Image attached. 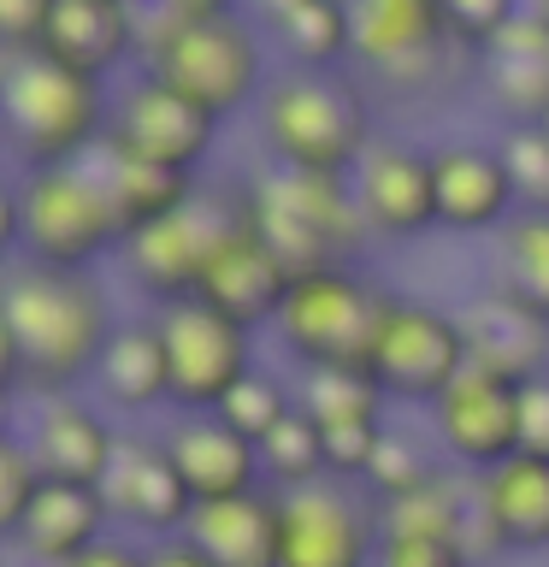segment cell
Listing matches in <instances>:
<instances>
[{
	"label": "cell",
	"instance_id": "cell-1",
	"mask_svg": "<svg viewBox=\"0 0 549 567\" xmlns=\"http://www.w3.org/2000/svg\"><path fill=\"white\" fill-rule=\"evenodd\" d=\"M118 331L113 296L95 272H60L24 255L7 260L0 284V384L48 402L95 384V367Z\"/></svg>",
	"mask_w": 549,
	"mask_h": 567
},
{
	"label": "cell",
	"instance_id": "cell-2",
	"mask_svg": "<svg viewBox=\"0 0 549 567\" xmlns=\"http://www.w3.org/2000/svg\"><path fill=\"white\" fill-rule=\"evenodd\" d=\"M0 106H7V148L18 172L71 166L101 154L113 95L48 53H0Z\"/></svg>",
	"mask_w": 549,
	"mask_h": 567
},
{
	"label": "cell",
	"instance_id": "cell-3",
	"mask_svg": "<svg viewBox=\"0 0 549 567\" xmlns=\"http://www.w3.org/2000/svg\"><path fill=\"white\" fill-rule=\"evenodd\" d=\"M142 71L172 83L177 95L207 106L213 118H230L266 95V30L248 12L237 18H166L142 7Z\"/></svg>",
	"mask_w": 549,
	"mask_h": 567
},
{
	"label": "cell",
	"instance_id": "cell-4",
	"mask_svg": "<svg viewBox=\"0 0 549 567\" xmlns=\"http://www.w3.org/2000/svg\"><path fill=\"white\" fill-rule=\"evenodd\" d=\"M7 243L12 255L60 272H95L106 255L118 260L124 230L113 219L95 154L71 166L18 172V184L7 189Z\"/></svg>",
	"mask_w": 549,
	"mask_h": 567
},
{
	"label": "cell",
	"instance_id": "cell-5",
	"mask_svg": "<svg viewBox=\"0 0 549 567\" xmlns=\"http://www.w3.org/2000/svg\"><path fill=\"white\" fill-rule=\"evenodd\" d=\"M260 142L272 166L349 177L372 148V106L349 71H283L260 95Z\"/></svg>",
	"mask_w": 549,
	"mask_h": 567
},
{
	"label": "cell",
	"instance_id": "cell-6",
	"mask_svg": "<svg viewBox=\"0 0 549 567\" xmlns=\"http://www.w3.org/2000/svg\"><path fill=\"white\" fill-rule=\"evenodd\" d=\"M390 308L396 290L372 284L361 266H319L290 278L272 331L301 372H372Z\"/></svg>",
	"mask_w": 549,
	"mask_h": 567
},
{
	"label": "cell",
	"instance_id": "cell-7",
	"mask_svg": "<svg viewBox=\"0 0 549 567\" xmlns=\"http://www.w3.org/2000/svg\"><path fill=\"white\" fill-rule=\"evenodd\" d=\"M248 213H255V230L272 243V255L290 266V278L319 272V266H354L372 243L361 195L349 177L331 172L266 166L248 184Z\"/></svg>",
	"mask_w": 549,
	"mask_h": 567
},
{
	"label": "cell",
	"instance_id": "cell-8",
	"mask_svg": "<svg viewBox=\"0 0 549 567\" xmlns=\"http://www.w3.org/2000/svg\"><path fill=\"white\" fill-rule=\"evenodd\" d=\"M248 225V184H219V177H201V189L189 195L172 219H159L136 237H124L118 266L131 278V290L142 301L159 308H177V301L201 296L207 266L219 260V248Z\"/></svg>",
	"mask_w": 549,
	"mask_h": 567
},
{
	"label": "cell",
	"instance_id": "cell-9",
	"mask_svg": "<svg viewBox=\"0 0 549 567\" xmlns=\"http://www.w3.org/2000/svg\"><path fill=\"white\" fill-rule=\"evenodd\" d=\"M283 496L278 567H379L384 508L354 478H319Z\"/></svg>",
	"mask_w": 549,
	"mask_h": 567
},
{
	"label": "cell",
	"instance_id": "cell-10",
	"mask_svg": "<svg viewBox=\"0 0 549 567\" xmlns=\"http://www.w3.org/2000/svg\"><path fill=\"white\" fill-rule=\"evenodd\" d=\"M219 142V118L189 95H177L172 83H159L154 71H131L124 89L113 95V124H106V154L142 159V166H166L184 177H201Z\"/></svg>",
	"mask_w": 549,
	"mask_h": 567
},
{
	"label": "cell",
	"instance_id": "cell-11",
	"mask_svg": "<svg viewBox=\"0 0 549 567\" xmlns=\"http://www.w3.org/2000/svg\"><path fill=\"white\" fill-rule=\"evenodd\" d=\"M172 361V408L177 414H219L225 396L255 372V331L242 319L219 313L213 301H177L159 308Z\"/></svg>",
	"mask_w": 549,
	"mask_h": 567
},
{
	"label": "cell",
	"instance_id": "cell-12",
	"mask_svg": "<svg viewBox=\"0 0 549 567\" xmlns=\"http://www.w3.org/2000/svg\"><path fill=\"white\" fill-rule=\"evenodd\" d=\"M467 367L473 354H467V337H460V319L449 308H432V301L396 296L379 354H372V379H379L384 396L402 408H437L443 390Z\"/></svg>",
	"mask_w": 549,
	"mask_h": 567
},
{
	"label": "cell",
	"instance_id": "cell-13",
	"mask_svg": "<svg viewBox=\"0 0 549 567\" xmlns=\"http://www.w3.org/2000/svg\"><path fill=\"white\" fill-rule=\"evenodd\" d=\"M349 12H354V65L390 89H419L455 53L443 0H349Z\"/></svg>",
	"mask_w": 549,
	"mask_h": 567
},
{
	"label": "cell",
	"instance_id": "cell-14",
	"mask_svg": "<svg viewBox=\"0 0 549 567\" xmlns=\"http://www.w3.org/2000/svg\"><path fill=\"white\" fill-rule=\"evenodd\" d=\"M432 432L449 467L485 478L490 467L520 455V384L503 372L467 367L432 408Z\"/></svg>",
	"mask_w": 549,
	"mask_h": 567
},
{
	"label": "cell",
	"instance_id": "cell-15",
	"mask_svg": "<svg viewBox=\"0 0 549 567\" xmlns=\"http://www.w3.org/2000/svg\"><path fill=\"white\" fill-rule=\"evenodd\" d=\"M354 195H361V213L372 225V243H419L425 230L437 225V159L432 148H414V142L379 136L361 154V166L349 172Z\"/></svg>",
	"mask_w": 549,
	"mask_h": 567
},
{
	"label": "cell",
	"instance_id": "cell-16",
	"mask_svg": "<svg viewBox=\"0 0 549 567\" xmlns=\"http://www.w3.org/2000/svg\"><path fill=\"white\" fill-rule=\"evenodd\" d=\"M101 496L113 508V532H131L142 544L184 538L189 514H195V496L184 485V473L172 467L166 437H142V432H124Z\"/></svg>",
	"mask_w": 549,
	"mask_h": 567
},
{
	"label": "cell",
	"instance_id": "cell-17",
	"mask_svg": "<svg viewBox=\"0 0 549 567\" xmlns=\"http://www.w3.org/2000/svg\"><path fill=\"white\" fill-rule=\"evenodd\" d=\"M18 432H24L30 455L42 461V473L53 485H89V491L106 485V473H113V461H118V443H124L113 414H106L101 402H89L83 390L77 396L35 402V414L18 425Z\"/></svg>",
	"mask_w": 549,
	"mask_h": 567
},
{
	"label": "cell",
	"instance_id": "cell-18",
	"mask_svg": "<svg viewBox=\"0 0 549 567\" xmlns=\"http://www.w3.org/2000/svg\"><path fill=\"white\" fill-rule=\"evenodd\" d=\"M159 437L195 503H225V496H248L266 485L260 443L242 437L225 414H177Z\"/></svg>",
	"mask_w": 549,
	"mask_h": 567
},
{
	"label": "cell",
	"instance_id": "cell-19",
	"mask_svg": "<svg viewBox=\"0 0 549 567\" xmlns=\"http://www.w3.org/2000/svg\"><path fill=\"white\" fill-rule=\"evenodd\" d=\"M432 159H437V225L443 230L485 237V230H503L520 213V195H514V177L496 142H443V148H432Z\"/></svg>",
	"mask_w": 549,
	"mask_h": 567
},
{
	"label": "cell",
	"instance_id": "cell-20",
	"mask_svg": "<svg viewBox=\"0 0 549 567\" xmlns=\"http://www.w3.org/2000/svg\"><path fill=\"white\" fill-rule=\"evenodd\" d=\"M142 30H148V18L136 0H60L42 53L106 83L142 53Z\"/></svg>",
	"mask_w": 549,
	"mask_h": 567
},
{
	"label": "cell",
	"instance_id": "cell-21",
	"mask_svg": "<svg viewBox=\"0 0 549 567\" xmlns=\"http://www.w3.org/2000/svg\"><path fill=\"white\" fill-rule=\"evenodd\" d=\"M478 89L503 124H543L549 118V18L520 12L496 42L478 53Z\"/></svg>",
	"mask_w": 549,
	"mask_h": 567
},
{
	"label": "cell",
	"instance_id": "cell-22",
	"mask_svg": "<svg viewBox=\"0 0 549 567\" xmlns=\"http://www.w3.org/2000/svg\"><path fill=\"white\" fill-rule=\"evenodd\" d=\"M455 319H460V337H467L473 367L503 372L514 384H531L538 372H549V319L538 308H526L520 296L490 284L485 296L455 308Z\"/></svg>",
	"mask_w": 549,
	"mask_h": 567
},
{
	"label": "cell",
	"instance_id": "cell-23",
	"mask_svg": "<svg viewBox=\"0 0 549 567\" xmlns=\"http://www.w3.org/2000/svg\"><path fill=\"white\" fill-rule=\"evenodd\" d=\"M95 402L118 420H142L148 408L172 402V361H166V331L159 313L118 319L113 343L95 367Z\"/></svg>",
	"mask_w": 549,
	"mask_h": 567
},
{
	"label": "cell",
	"instance_id": "cell-24",
	"mask_svg": "<svg viewBox=\"0 0 549 567\" xmlns=\"http://www.w3.org/2000/svg\"><path fill=\"white\" fill-rule=\"evenodd\" d=\"M283 296H290V266L272 255V243L255 230V213H248V225L219 248V260L207 266L201 278V301H213L219 313L242 319L248 331L272 326Z\"/></svg>",
	"mask_w": 549,
	"mask_h": 567
},
{
	"label": "cell",
	"instance_id": "cell-25",
	"mask_svg": "<svg viewBox=\"0 0 549 567\" xmlns=\"http://www.w3.org/2000/svg\"><path fill=\"white\" fill-rule=\"evenodd\" d=\"M106 532H113V508H106L101 491L89 485H42V496L30 503L24 526L12 532V549L24 556L30 567H65L77 561L83 549H95Z\"/></svg>",
	"mask_w": 549,
	"mask_h": 567
},
{
	"label": "cell",
	"instance_id": "cell-26",
	"mask_svg": "<svg viewBox=\"0 0 549 567\" xmlns=\"http://www.w3.org/2000/svg\"><path fill=\"white\" fill-rule=\"evenodd\" d=\"M189 538L219 567H278L283 496L272 485H260L248 496H225V503H195Z\"/></svg>",
	"mask_w": 549,
	"mask_h": 567
},
{
	"label": "cell",
	"instance_id": "cell-27",
	"mask_svg": "<svg viewBox=\"0 0 549 567\" xmlns=\"http://www.w3.org/2000/svg\"><path fill=\"white\" fill-rule=\"evenodd\" d=\"M478 508H485V520L508 556L549 549V461L514 455L503 467H490L478 478Z\"/></svg>",
	"mask_w": 549,
	"mask_h": 567
},
{
	"label": "cell",
	"instance_id": "cell-28",
	"mask_svg": "<svg viewBox=\"0 0 549 567\" xmlns=\"http://www.w3.org/2000/svg\"><path fill=\"white\" fill-rule=\"evenodd\" d=\"M95 166H101L106 202H113V219H118L124 237L172 219V213L201 189V177H184V172H166V166H142V159H124V154H106V148L95 154Z\"/></svg>",
	"mask_w": 549,
	"mask_h": 567
},
{
	"label": "cell",
	"instance_id": "cell-29",
	"mask_svg": "<svg viewBox=\"0 0 549 567\" xmlns=\"http://www.w3.org/2000/svg\"><path fill=\"white\" fill-rule=\"evenodd\" d=\"M478 508V478L460 467H443L425 478L419 491H407L402 503H384V532H419V538H460Z\"/></svg>",
	"mask_w": 549,
	"mask_h": 567
},
{
	"label": "cell",
	"instance_id": "cell-30",
	"mask_svg": "<svg viewBox=\"0 0 549 567\" xmlns=\"http://www.w3.org/2000/svg\"><path fill=\"white\" fill-rule=\"evenodd\" d=\"M272 42L290 53L296 71H343L354 60V12L349 0H308L272 30Z\"/></svg>",
	"mask_w": 549,
	"mask_h": 567
},
{
	"label": "cell",
	"instance_id": "cell-31",
	"mask_svg": "<svg viewBox=\"0 0 549 567\" xmlns=\"http://www.w3.org/2000/svg\"><path fill=\"white\" fill-rule=\"evenodd\" d=\"M496 290L549 319V213H514L496 230Z\"/></svg>",
	"mask_w": 549,
	"mask_h": 567
},
{
	"label": "cell",
	"instance_id": "cell-32",
	"mask_svg": "<svg viewBox=\"0 0 549 567\" xmlns=\"http://www.w3.org/2000/svg\"><path fill=\"white\" fill-rule=\"evenodd\" d=\"M296 408L308 420H319L325 432H336V425H384L390 396L379 390L372 372H301Z\"/></svg>",
	"mask_w": 549,
	"mask_h": 567
},
{
	"label": "cell",
	"instance_id": "cell-33",
	"mask_svg": "<svg viewBox=\"0 0 549 567\" xmlns=\"http://www.w3.org/2000/svg\"><path fill=\"white\" fill-rule=\"evenodd\" d=\"M260 467H266V485L272 491H301V485H319L331 478V450H325V425L308 420L296 408L278 432L260 437Z\"/></svg>",
	"mask_w": 549,
	"mask_h": 567
},
{
	"label": "cell",
	"instance_id": "cell-34",
	"mask_svg": "<svg viewBox=\"0 0 549 567\" xmlns=\"http://www.w3.org/2000/svg\"><path fill=\"white\" fill-rule=\"evenodd\" d=\"M219 414H225L230 425H237L242 437H255V443H260L266 432H278V425L296 414V384H283L278 372L255 367V372H248V379L225 396Z\"/></svg>",
	"mask_w": 549,
	"mask_h": 567
},
{
	"label": "cell",
	"instance_id": "cell-35",
	"mask_svg": "<svg viewBox=\"0 0 549 567\" xmlns=\"http://www.w3.org/2000/svg\"><path fill=\"white\" fill-rule=\"evenodd\" d=\"M496 148H503V166L514 177L520 213H549V131L543 124H503Z\"/></svg>",
	"mask_w": 549,
	"mask_h": 567
},
{
	"label": "cell",
	"instance_id": "cell-36",
	"mask_svg": "<svg viewBox=\"0 0 549 567\" xmlns=\"http://www.w3.org/2000/svg\"><path fill=\"white\" fill-rule=\"evenodd\" d=\"M437 467H443V461L425 455V450H419V437H407V432H396V425H390L384 443H379V455H372L366 491L379 496V508H384V503H402V496H407V491H419Z\"/></svg>",
	"mask_w": 549,
	"mask_h": 567
},
{
	"label": "cell",
	"instance_id": "cell-37",
	"mask_svg": "<svg viewBox=\"0 0 549 567\" xmlns=\"http://www.w3.org/2000/svg\"><path fill=\"white\" fill-rule=\"evenodd\" d=\"M42 485H48V473H42V461L30 455V443H24V432H12L0 437V532H12L24 526V514H30V503L42 496Z\"/></svg>",
	"mask_w": 549,
	"mask_h": 567
},
{
	"label": "cell",
	"instance_id": "cell-38",
	"mask_svg": "<svg viewBox=\"0 0 549 567\" xmlns=\"http://www.w3.org/2000/svg\"><path fill=\"white\" fill-rule=\"evenodd\" d=\"M520 12H526V0H443V18H449L455 48L473 53V60H478V53H485Z\"/></svg>",
	"mask_w": 549,
	"mask_h": 567
},
{
	"label": "cell",
	"instance_id": "cell-39",
	"mask_svg": "<svg viewBox=\"0 0 549 567\" xmlns=\"http://www.w3.org/2000/svg\"><path fill=\"white\" fill-rule=\"evenodd\" d=\"M379 567H473L460 538H419V532H384Z\"/></svg>",
	"mask_w": 549,
	"mask_h": 567
},
{
	"label": "cell",
	"instance_id": "cell-40",
	"mask_svg": "<svg viewBox=\"0 0 549 567\" xmlns=\"http://www.w3.org/2000/svg\"><path fill=\"white\" fill-rule=\"evenodd\" d=\"M60 0H0V53H42Z\"/></svg>",
	"mask_w": 549,
	"mask_h": 567
},
{
	"label": "cell",
	"instance_id": "cell-41",
	"mask_svg": "<svg viewBox=\"0 0 549 567\" xmlns=\"http://www.w3.org/2000/svg\"><path fill=\"white\" fill-rule=\"evenodd\" d=\"M520 455L549 461V372L520 384Z\"/></svg>",
	"mask_w": 549,
	"mask_h": 567
},
{
	"label": "cell",
	"instance_id": "cell-42",
	"mask_svg": "<svg viewBox=\"0 0 549 567\" xmlns=\"http://www.w3.org/2000/svg\"><path fill=\"white\" fill-rule=\"evenodd\" d=\"M65 567H148V544L131 538V532H106L95 549H83V556L65 561Z\"/></svg>",
	"mask_w": 549,
	"mask_h": 567
},
{
	"label": "cell",
	"instance_id": "cell-43",
	"mask_svg": "<svg viewBox=\"0 0 549 567\" xmlns=\"http://www.w3.org/2000/svg\"><path fill=\"white\" fill-rule=\"evenodd\" d=\"M148 567H219V561H213L207 549H201V544H195L189 532H184V538L148 544Z\"/></svg>",
	"mask_w": 549,
	"mask_h": 567
},
{
	"label": "cell",
	"instance_id": "cell-44",
	"mask_svg": "<svg viewBox=\"0 0 549 567\" xmlns=\"http://www.w3.org/2000/svg\"><path fill=\"white\" fill-rule=\"evenodd\" d=\"M154 12H166V18H237V12H248V0H154Z\"/></svg>",
	"mask_w": 549,
	"mask_h": 567
},
{
	"label": "cell",
	"instance_id": "cell-45",
	"mask_svg": "<svg viewBox=\"0 0 549 567\" xmlns=\"http://www.w3.org/2000/svg\"><path fill=\"white\" fill-rule=\"evenodd\" d=\"M301 7H308V0H248V18H255V24H260L266 35H272V30L283 24V18H296Z\"/></svg>",
	"mask_w": 549,
	"mask_h": 567
},
{
	"label": "cell",
	"instance_id": "cell-46",
	"mask_svg": "<svg viewBox=\"0 0 549 567\" xmlns=\"http://www.w3.org/2000/svg\"><path fill=\"white\" fill-rule=\"evenodd\" d=\"M526 7H531V12H543V18H549V0H526Z\"/></svg>",
	"mask_w": 549,
	"mask_h": 567
},
{
	"label": "cell",
	"instance_id": "cell-47",
	"mask_svg": "<svg viewBox=\"0 0 549 567\" xmlns=\"http://www.w3.org/2000/svg\"><path fill=\"white\" fill-rule=\"evenodd\" d=\"M136 7H154V0H136Z\"/></svg>",
	"mask_w": 549,
	"mask_h": 567
},
{
	"label": "cell",
	"instance_id": "cell-48",
	"mask_svg": "<svg viewBox=\"0 0 549 567\" xmlns=\"http://www.w3.org/2000/svg\"><path fill=\"white\" fill-rule=\"evenodd\" d=\"M543 131H549V118H543Z\"/></svg>",
	"mask_w": 549,
	"mask_h": 567
}]
</instances>
